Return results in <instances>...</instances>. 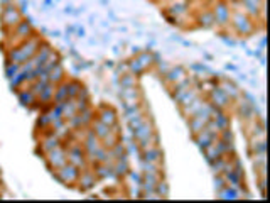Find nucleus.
<instances>
[{
  "label": "nucleus",
  "instance_id": "nucleus-1",
  "mask_svg": "<svg viewBox=\"0 0 270 203\" xmlns=\"http://www.w3.org/2000/svg\"><path fill=\"white\" fill-rule=\"evenodd\" d=\"M218 19H220V22H225L228 19V10L226 7H223V5H220V9H216V20Z\"/></svg>",
  "mask_w": 270,
  "mask_h": 203
}]
</instances>
